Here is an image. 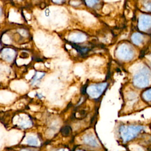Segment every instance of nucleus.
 <instances>
[{"label": "nucleus", "mask_w": 151, "mask_h": 151, "mask_svg": "<svg viewBox=\"0 0 151 151\" xmlns=\"http://www.w3.org/2000/svg\"><path fill=\"white\" fill-rule=\"evenodd\" d=\"M58 151H64V150H58Z\"/></svg>", "instance_id": "obj_16"}, {"label": "nucleus", "mask_w": 151, "mask_h": 151, "mask_svg": "<svg viewBox=\"0 0 151 151\" xmlns=\"http://www.w3.org/2000/svg\"><path fill=\"white\" fill-rule=\"evenodd\" d=\"M54 2H60L61 1H62V0H53Z\"/></svg>", "instance_id": "obj_14"}, {"label": "nucleus", "mask_w": 151, "mask_h": 151, "mask_svg": "<svg viewBox=\"0 0 151 151\" xmlns=\"http://www.w3.org/2000/svg\"><path fill=\"white\" fill-rule=\"evenodd\" d=\"M86 114H87L86 111L84 109L80 108L79 109L76 110L74 113V117L77 119H82L86 116Z\"/></svg>", "instance_id": "obj_7"}, {"label": "nucleus", "mask_w": 151, "mask_h": 151, "mask_svg": "<svg viewBox=\"0 0 151 151\" xmlns=\"http://www.w3.org/2000/svg\"><path fill=\"white\" fill-rule=\"evenodd\" d=\"M143 129L140 125H123L119 128L120 138L124 143L134 139Z\"/></svg>", "instance_id": "obj_1"}, {"label": "nucleus", "mask_w": 151, "mask_h": 151, "mask_svg": "<svg viewBox=\"0 0 151 151\" xmlns=\"http://www.w3.org/2000/svg\"><path fill=\"white\" fill-rule=\"evenodd\" d=\"M151 27V17L147 15H142L139 20V28L142 31H145Z\"/></svg>", "instance_id": "obj_5"}, {"label": "nucleus", "mask_w": 151, "mask_h": 151, "mask_svg": "<svg viewBox=\"0 0 151 151\" xmlns=\"http://www.w3.org/2000/svg\"><path fill=\"white\" fill-rule=\"evenodd\" d=\"M151 80V72L147 67H143L139 70L133 76V85L137 88H145L147 87Z\"/></svg>", "instance_id": "obj_2"}, {"label": "nucleus", "mask_w": 151, "mask_h": 151, "mask_svg": "<svg viewBox=\"0 0 151 151\" xmlns=\"http://www.w3.org/2000/svg\"><path fill=\"white\" fill-rule=\"evenodd\" d=\"M27 143L30 145H36L37 144V140L32 137H29L27 139Z\"/></svg>", "instance_id": "obj_11"}, {"label": "nucleus", "mask_w": 151, "mask_h": 151, "mask_svg": "<svg viewBox=\"0 0 151 151\" xmlns=\"http://www.w3.org/2000/svg\"><path fill=\"white\" fill-rule=\"evenodd\" d=\"M83 143L91 147H97L99 146V143L93 134H87L83 137Z\"/></svg>", "instance_id": "obj_6"}, {"label": "nucleus", "mask_w": 151, "mask_h": 151, "mask_svg": "<svg viewBox=\"0 0 151 151\" xmlns=\"http://www.w3.org/2000/svg\"><path fill=\"white\" fill-rule=\"evenodd\" d=\"M142 97L145 101L151 103V88L143 91L142 94Z\"/></svg>", "instance_id": "obj_8"}, {"label": "nucleus", "mask_w": 151, "mask_h": 151, "mask_svg": "<svg viewBox=\"0 0 151 151\" xmlns=\"http://www.w3.org/2000/svg\"><path fill=\"white\" fill-rule=\"evenodd\" d=\"M108 86L107 82L94 83L86 87V92L88 96L93 99H98L105 91Z\"/></svg>", "instance_id": "obj_3"}, {"label": "nucleus", "mask_w": 151, "mask_h": 151, "mask_svg": "<svg viewBox=\"0 0 151 151\" xmlns=\"http://www.w3.org/2000/svg\"><path fill=\"white\" fill-rule=\"evenodd\" d=\"M61 133L63 134V136H64L65 137H67L70 135V134L71 133V129L70 128V126H65L61 129Z\"/></svg>", "instance_id": "obj_10"}, {"label": "nucleus", "mask_w": 151, "mask_h": 151, "mask_svg": "<svg viewBox=\"0 0 151 151\" xmlns=\"http://www.w3.org/2000/svg\"><path fill=\"white\" fill-rule=\"evenodd\" d=\"M116 55L122 60L129 61L133 58L134 51L131 47L127 44H122L117 50Z\"/></svg>", "instance_id": "obj_4"}, {"label": "nucleus", "mask_w": 151, "mask_h": 151, "mask_svg": "<svg viewBox=\"0 0 151 151\" xmlns=\"http://www.w3.org/2000/svg\"><path fill=\"white\" fill-rule=\"evenodd\" d=\"M1 9H0V17H1Z\"/></svg>", "instance_id": "obj_15"}, {"label": "nucleus", "mask_w": 151, "mask_h": 151, "mask_svg": "<svg viewBox=\"0 0 151 151\" xmlns=\"http://www.w3.org/2000/svg\"><path fill=\"white\" fill-rule=\"evenodd\" d=\"M132 41L133 42L134 44L136 45H139L142 43L143 41V38L141 34H138V33H135L132 35Z\"/></svg>", "instance_id": "obj_9"}, {"label": "nucleus", "mask_w": 151, "mask_h": 151, "mask_svg": "<svg viewBox=\"0 0 151 151\" xmlns=\"http://www.w3.org/2000/svg\"><path fill=\"white\" fill-rule=\"evenodd\" d=\"M74 151H86L85 150H83V149H76Z\"/></svg>", "instance_id": "obj_13"}, {"label": "nucleus", "mask_w": 151, "mask_h": 151, "mask_svg": "<svg viewBox=\"0 0 151 151\" xmlns=\"http://www.w3.org/2000/svg\"><path fill=\"white\" fill-rule=\"evenodd\" d=\"M86 4L88 6H93L98 2V0H86Z\"/></svg>", "instance_id": "obj_12"}]
</instances>
